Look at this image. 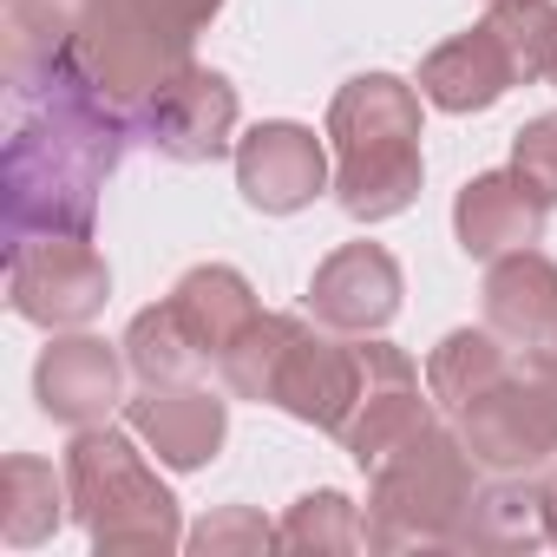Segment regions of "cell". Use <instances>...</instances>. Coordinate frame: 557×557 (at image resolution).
Wrapping results in <instances>:
<instances>
[{
    "instance_id": "6da1fadb",
    "label": "cell",
    "mask_w": 557,
    "mask_h": 557,
    "mask_svg": "<svg viewBox=\"0 0 557 557\" xmlns=\"http://www.w3.org/2000/svg\"><path fill=\"white\" fill-rule=\"evenodd\" d=\"M138 138V106L112 99L79 53H66L47 79L14 92V132L0 158V203L8 236H92L99 184L125 164Z\"/></svg>"
},
{
    "instance_id": "7a4b0ae2",
    "label": "cell",
    "mask_w": 557,
    "mask_h": 557,
    "mask_svg": "<svg viewBox=\"0 0 557 557\" xmlns=\"http://www.w3.org/2000/svg\"><path fill=\"white\" fill-rule=\"evenodd\" d=\"M335 203L355 223H387L420 197V86L394 73H361L329 106Z\"/></svg>"
},
{
    "instance_id": "3957f363",
    "label": "cell",
    "mask_w": 557,
    "mask_h": 557,
    "mask_svg": "<svg viewBox=\"0 0 557 557\" xmlns=\"http://www.w3.org/2000/svg\"><path fill=\"white\" fill-rule=\"evenodd\" d=\"M66 492H73V518L92 537V550H177L184 544V518L171 485L145 466L138 433L125 426H73L66 446Z\"/></svg>"
},
{
    "instance_id": "277c9868",
    "label": "cell",
    "mask_w": 557,
    "mask_h": 557,
    "mask_svg": "<svg viewBox=\"0 0 557 557\" xmlns=\"http://www.w3.org/2000/svg\"><path fill=\"white\" fill-rule=\"evenodd\" d=\"M223 0H73V53L125 106H145L197 53Z\"/></svg>"
},
{
    "instance_id": "5b68a950",
    "label": "cell",
    "mask_w": 557,
    "mask_h": 557,
    "mask_svg": "<svg viewBox=\"0 0 557 557\" xmlns=\"http://www.w3.org/2000/svg\"><path fill=\"white\" fill-rule=\"evenodd\" d=\"M479 492V459L453 426H420L368 472V550H446Z\"/></svg>"
},
{
    "instance_id": "8992f818",
    "label": "cell",
    "mask_w": 557,
    "mask_h": 557,
    "mask_svg": "<svg viewBox=\"0 0 557 557\" xmlns=\"http://www.w3.org/2000/svg\"><path fill=\"white\" fill-rule=\"evenodd\" d=\"M479 472H537L557 459V342L518 348L505 381L453 413Z\"/></svg>"
},
{
    "instance_id": "52a82bcc",
    "label": "cell",
    "mask_w": 557,
    "mask_h": 557,
    "mask_svg": "<svg viewBox=\"0 0 557 557\" xmlns=\"http://www.w3.org/2000/svg\"><path fill=\"white\" fill-rule=\"evenodd\" d=\"M8 302L34 329H86L112 302V269L92 236H27L8 243Z\"/></svg>"
},
{
    "instance_id": "ba28073f",
    "label": "cell",
    "mask_w": 557,
    "mask_h": 557,
    "mask_svg": "<svg viewBox=\"0 0 557 557\" xmlns=\"http://www.w3.org/2000/svg\"><path fill=\"white\" fill-rule=\"evenodd\" d=\"M138 138L171 164H216L236 138V86L216 66H184L138 106Z\"/></svg>"
},
{
    "instance_id": "9c48e42d",
    "label": "cell",
    "mask_w": 557,
    "mask_h": 557,
    "mask_svg": "<svg viewBox=\"0 0 557 557\" xmlns=\"http://www.w3.org/2000/svg\"><path fill=\"white\" fill-rule=\"evenodd\" d=\"M236 190L262 216L309 210L322 190H335L329 145L309 125H296V119H262V125H249L236 138Z\"/></svg>"
},
{
    "instance_id": "30bf717a",
    "label": "cell",
    "mask_w": 557,
    "mask_h": 557,
    "mask_svg": "<svg viewBox=\"0 0 557 557\" xmlns=\"http://www.w3.org/2000/svg\"><path fill=\"white\" fill-rule=\"evenodd\" d=\"M420 426H433V394H420V368L394 342H361V400L348 426L335 433L361 472H374L387 453H400Z\"/></svg>"
},
{
    "instance_id": "8fae6325",
    "label": "cell",
    "mask_w": 557,
    "mask_h": 557,
    "mask_svg": "<svg viewBox=\"0 0 557 557\" xmlns=\"http://www.w3.org/2000/svg\"><path fill=\"white\" fill-rule=\"evenodd\" d=\"M355 400H361V342H342L335 329L322 335L315 322H302V335L289 342L283 368H275L269 407H283L289 420L315 433H342Z\"/></svg>"
},
{
    "instance_id": "7c38bea8",
    "label": "cell",
    "mask_w": 557,
    "mask_h": 557,
    "mask_svg": "<svg viewBox=\"0 0 557 557\" xmlns=\"http://www.w3.org/2000/svg\"><path fill=\"white\" fill-rule=\"evenodd\" d=\"M400 262L381 243H342L315 262V283H309V315L335 335H381L400 315Z\"/></svg>"
},
{
    "instance_id": "4fadbf2b",
    "label": "cell",
    "mask_w": 557,
    "mask_h": 557,
    "mask_svg": "<svg viewBox=\"0 0 557 557\" xmlns=\"http://www.w3.org/2000/svg\"><path fill=\"white\" fill-rule=\"evenodd\" d=\"M125 426L171 466V472H197L223 453L230 440V400H216L197 381H145L125 400Z\"/></svg>"
},
{
    "instance_id": "5bb4252c",
    "label": "cell",
    "mask_w": 557,
    "mask_h": 557,
    "mask_svg": "<svg viewBox=\"0 0 557 557\" xmlns=\"http://www.w3.org/2000/svg\"><path fill=\"white\" fill-rule=\"evenodd\" d=\"M34 400L60 426H99L112 407H125V348L99 335H60L34 368Z\"/></svg>"
},
{
    "instance_id": "9a60e30c",
    "label": "cell",
    "mask_w": 557,
    "mask_h": 557,
    "mask_svg": "<svg viewBox=\"0 0 557 557\" xmlns=\"http://www.w3.org/2000/svg\"><path fill=\"white\" fill-rule=\"evenodd\" d=\"M453 236L472 262H498L511 249L544 243V203L531 197V184L518 171H479L453 197Z\"/></svg>"
},
{
    "instance_id": "2e32d148",
    "label": "cell",
    "mask_w": 557,
    "mask_h": 557,
    "mask_svg": "<svg viewBox=\"0 0 557 557\" xmlns=\"http://www.w3.org/2000/svg\"><path fill=\"white\" fill-rule=\"evenodd\" d=\"M485 329L505 335L511 348L557 342V262L537 243L485 262Z\"/></svg>"
},
{
    "instance_id": "e0dca14e",
    "label": "cell",
    "mask_w": 557,
    "mask_h": 557,
    "mask_svg": "<svg viewBox=\"0 0 557 557\" xmlns=\"http://www.w3.org/2000/svg\"><path fill=\"white\" fill-rule=\"evenodd\" d=\"M420 99L426 106H440V112H492L511 86H518V73H511V60H505V47H498V34L479 21L472 34H459V40H446V47H433L426 60H420Z\"/></svg>"
},
{
    "instance_id": "ac0fdd59",
    "label": "cell",
    "mask_w": 557,
    "mask_h": 557,
    "mask_svg": "<svg viewBox=\"0 0 557 557\" xmlns=\"http://www.w3.org/2000/svg\"><path fill=\"white\" fill-rule=\"evenodd\" d=\"M164 302L177 309V322H184V335L197 342L203 361H223V355L236 348V335L262 315L249 275L230 269V262H197V269H184L177 289H171Z\"/></svg>"
},
{
    "instance_id": "d6986e66",
    "label": "cell",
    "mask_w": 557,
    "mask_h": 557,
    "mask_svg": "<svg viewBox=\"0 0 557 557\" xmlns=\"http://www.w3.org/2000/svg\"><path fill=\"white\" fill-rule=\"evenodd\" d=\"M544 537V485H531L524 472H492V485L472 492L459 531L446 550H485V557H518L537 550Z\"/></svg>"
},
{
    "instance_id": "ffe728a7",
    "label": "cell",
    "mask_w": 557,
    "mask_h": 557,
    "mask_svg": "<svg viewBox=\"0 0 557 557\" xmlns=\"http://www.w3.org/2000/svg\"><path fill=\"white\" fill-rule=\"evenodd\" d=\"M73 511V492H66V472L53 479L47 459L34 453H14L8 466H0V537H8L14 550H34L60 531V518Z\"/></svg>"
},
{
    "instance_id": "44dd1931",
    "label": "cell",
    "mask_w": 557,
    "mask_h": 557,
    "mask_svg": "<svg viewBox=\"0 0 557 557\" xmlns=\"http://www.w3.org/2000/svg\"><path fill=\"white\" fill-rule=\"evenodd\" d=\"M505 368H511L505 335H492V329H453V335L426 355V394H433V407L459 413L466 400H479L485 387H498Z\"/></svg>"
},
{
    "instance_id": "7402d4cb",
    "label": "cell",
    "mask_w": 557,
    "mask_h": 557,
    "mask_svg": "<svg viewBox=\"0 0 557 557\" xmlns=\"http://www.w3.org/2000/svg\"><path fill=\"white\" fill-rule=\"evenodd\" d=\"M73 53V8L66 0H8V86L47 79Z\"/></svg>"
},
{
    "instance_id": "603a6c76",
    "label": "cell",
    "mask_w": 557,
    "mask_h": 557,
    "mask_svg": "<svg viewBox=\"0 0 557 557\" xmlns=\"http://www.w3.org/2000/svg\"><path fill=\"white\" fill-rule=\"evenodd\" d=\"M125 368L138 374V381H190L197 368H210L203 355H197V342L184 335V322H177V309L171 302H158V309H138L132 315V329H125Z\"/></svg>"
},
{
    "instance_id": "cb8c5ba5",
    "label": "cell",
    "mask_w": 557,
    "mask_h": 557,
    "mask_svg": "<svg viewBox=\"0 0 557 557\" xmlns=\"http://www.w3.org/2000/svg\"><path fill=\"white\" fill-rule=\"evenodd\" d=\"M275 550H368V518L335 485L302 492L289 505V518L275 524Z\"/></svg>"
},
{
    "instance_id": "d4e9b609",
    "label": "cell",
    "mask_w": 557,
    "mask_h": 557,
    "mask_svg": "<svg viewBox=\"0 0 557 557\" xmlns=\"http://www.w3.org/2000/svg\"><path fill=\"white\" fill-rule=\"evenodd\" d=\"M485 27L498 34L518 86L550 79L557 73V0H492Z\"/></svg>"
},
{
    "instance_id": "484cf974",
    "label": "cell",
    "mask_w": 557,
    "mask_h": 557,
    "mask_svg": "<svg viewBox=\"0 0 557 557\" xmlns=\"http://www.w3.org/2000/svg\"><path fill=\"white\" fill-rule=\"evenodd\" d=\"M302 322L309 315H256L243 335H236V348L216 361V374H223V387L236 394V400H269V387H275V368H283V355H289V342L302 335Z\"/></svg>"
},
{
    "instance_id": "4316f807",
    "label": "cell",
    "mask_w": 557,
    "mask_h": 557,
    "mask_svg": "<svg viewBox=\"0 0 557 557\" xmlns=\"http://www.w3.org/2000/svg\"><path fill=\"white\" fill-rule=\"evenodd\" d=\"M511 171L531 184V197H537L544 210L557 203V112H537V119L518 125V138H511Z\"/></svg>"
},
{
    "instance_id": "83f0119b",
    "label": "cell",
    "mask_w": 557,
    "mask_h": 557,
    "mask_svg": "<svg viewBox=\"0 0 557 557\" xmlns=\"http://www.w3.org/2000/svg\"><path fill=\"white\" fill-rule=\"evenodd\" d=\"M184 544H190V550H203V557H210V550H269V544H275V531H269L249 505H223V511H216V518H203Z\"/></svg>"
},
{
    "instance_id": "f1b7e54d",
    "label": "cell",
    "mask_w": 557,
    "mask_h": 557,
    "mask_svg": "<svg viewBox=\"0 0 557 557\" xmlns=\"http://www.w3.org/2000/svg\"><path fill=\"white\" fill-rule=\"evenodd\" d=\"M544 537L557 544V459H550V472H544Z\"/></svg>"
},
{
    "instance_id": "f546056e",
    "label": "cell",
    "mask_w": 557,
    "mask_h": 557,
    "mask_svg": "<svg viewBox=\"0 0 557 557\" xmlns=\"http://www.w3.org/2000/svg\"><path fill=\"white\" fill-rule=\"evenodd\" d=\"M550 86H557V73H550Z\"/></svg>"
}]
</instances>
